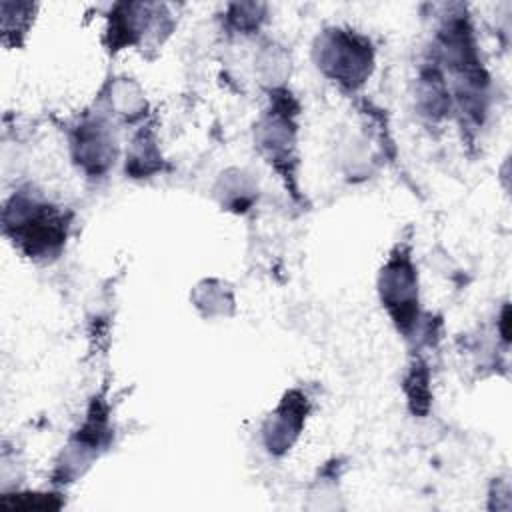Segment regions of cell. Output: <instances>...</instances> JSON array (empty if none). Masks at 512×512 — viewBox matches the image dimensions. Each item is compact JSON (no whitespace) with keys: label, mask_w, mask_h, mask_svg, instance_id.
Masks as SVG:
<instances>
[{"label":"cell","mask_w":512,"mask_h":512,"mask_svg":"<svg viewBox=\"0 0 512 512\" xmlns=\"http://www.w3.org/2000/svg\"><path fill=\"white\" fill-rule=\"evenodd\" d=\"M4 226L30 254H50L64 240L62 218L50 206L24 198H14L12 206H6Z\"/></svg>","instance_id":"obj_1"}]
</instances>
